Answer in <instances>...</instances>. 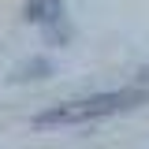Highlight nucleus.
I'll return each instance as SVG.
<instances>
[{
  "mask_svg": "<svg viewBox=\"0 0 149 149\" xmlns=\"http://www.w3.org/2000/svg\"><path fill=\"white\" fill-rule=\"evenodd\" d=\"M26 15H30V22L52 30V26L63 22V4H60V0H30V4H26Z\"/></svg>",
  "mask_w": 149,
  "mask_h": 149,
  "instance_id": "f03ea898",
  "label": "nucleus"
},
{
  "mask_svg": "<svg viewBox=\"0 0 149 149\" xmlns=\"http://www.w3.org/2000/svg\"><path fill=\"white\" fill-rule=\"evenodd\" d=\"M146 101L142 90H112V93H90V97H78V101H60L52 108L37 112L34 127H78V123H90V119H104V116H119L130 112Z\"/></svg>",
  "mask_w": 149,
  "mask_h": 149,
  "instance_id": "f257e3e1",
  "label": "nucleus"
},
{
  "mask_svg": "<svg viewBox=\"0 0 149 149\" xmlns=\"http://www.w3.org/2000/svg\"><path fill=\"white\" fill-rule=\"evenodd\" d=\"M142 78H149V67H146V71H142Z\"/></svg>",
  "mask_w": 149,
  "mask_h": 149,
  "instance_id": "7ed1b4c3",
  "label": "nucleus"
}]
</instances>
